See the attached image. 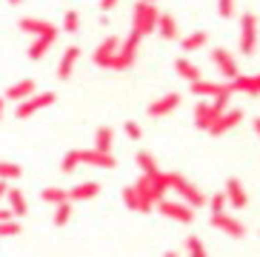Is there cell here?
I'll return each mask as SVG.
<instances>
[{
	"label": "cell",
	"instance_id": "1",
	"mask_svg": "<svg viewBox=\"0 0 260 257\" xmlns=\"http://www.w3.org/2000/svg\"><path fill=\"white\" fill-rule=\"evenodd\" d=\"M157 20H160V9L154 3H146V0H138L135 6V20H132V31L138 35H154L157 31Z\"/></svg>",
	"mask_w": 260,
	"mask_h": 257
},
{
	"label": "cell",
	"instance_id": "2",
	"mask_svg": "<svg viewBox=\"0 0 260 257\" xmlns=\"http://www.w3.org/2000/svg\"><path fill=\"white\" fill-rule=\"evenodd\" d=\"M172 191H177L180 200H186L191 209H203V206H209V197L203 195L194 183H189L183 174H177V172H172Z\"/></svg>",
	"mask_w": 260,
	"mask_h": 257
},
{
	"label": "cell",
	"instance_id": "3",
	"mask_svg": "<svg viewBox=\"0 0 260 257\" xmlns=\"http://www.w3.org/2000/svg\"><path fill=\"white\" fill-rule=\"evenodd\" d=\"M237 43H240V54H254V49H257V17L252 15V12H246L243 17H240V38H237Z\"/></svg>",
	"mask_w": 260,
	"mask_h": 257
},
{
	"label": "cell",
	"instance_id": "4",
	"mask_svg": "<svg viewBox=\"0 0 260 257\" xmlns=\"http://www.w3.org/2000/svg\"><path fill=\"white\" fill-rule=\"evenodd\" d=\"M157 212L163 214V217L175 220V223H183V226H189V223H194V209H191L189 203H177V200H166L163 197L160 203H157Z\"/></svg>",
	"mask_w": 260,
	"mask_h": 257
},
{
	"label": "cell",
	"instance_id": "5",
	"mask_svg": "<svg viewBox=\"0 0 260 257\" xmlns=\"http://www.w3.org/2000/svg\"><path fill=\"white\" fill-rule=\"evenodd\" d=\"M140 40H143V35H138V31H129V38L120 43V52H117L115 57V66L117 72H123V69H129L132 63H135V57H138V49H140Z\"/></svg>",
	"mask_w": 260,
	"mask_h": 257
},
{
	"label": "cell",
	"instance_id": "6",
	"mask_svg": "<svg viewBox=\"0 0 260 257\" xmlns=\"http://www.w3.org/2000/svg\"><path fill=\"white\" fill-rule=\"evenodd\" d=\"M54 100H57V98H54L52 91H43V94H38V91H35L31 98L20 100V106H17L15 117H17V120H26V117H31V114L40 112V109H49V106L54 103Z\"/></svg>",
	"mask_w": 260,
	"mask_h": 257
},
{
	"label": "cell",
	"instance_id": "7",
	"mask_svg": "<svg viewBox=\"0 0 260 257\" xmlns=\"http://www.w3.org/2000/svg\"><path fill=\"white\" fill-rule=\"evenodd\" d=\"M240 120H243V109H226L220 117H214L206 132L212 137H220V135H226V132H232L235 126H240Z\"/></svg>",
	"mask_w": 260,
	"mask_h": 257
},
{
	"label": "cell",
	"instance_id": "8",
	"mask_svg": "<svg viewBox=\"0 0 260 257\" xmlns=\"http://www.w3.org/2000/svg\"><path fill=\"white\" fill-rule=\"evenodd\" d=\"M120 43H123L120 38H106L103 40V43L94 49V54H92L94 66H106V69L115 66V57H117V52H120Z\"/></svg>",
	"mask_w": 260,
	"mask_h": 257
},
{
	"label": "cell",
	"instance_id": "9",
	"mask_svg": "<svg viewBox=\"0 0 260 257\" xmlns=\"http://www.w3.org/2000/svg\"><path fill=\"white\" fill-rule=\"evenodd\" d=\"M209 223H212L214 229H220L226 237H246V226L237 217L226 214V212H223V214H212V217H209Z\"/></svg>",
	"mask_w": 260,
	"mask_h": 257
},
{
	"label": "cell",
	"instance_id": "10",
	"mask_svg": "<svg viewBox=\"0 0 260 257\" xmlns=\"http://www.w3.org/2000/svg\"><path fill=\"white\" fill-rule=\"evenodd\" d=\"M180 106V94L177 91H169V94H163V98H157L154 103H149V117H166V114H172L175 109Z\"/></svg>",
	"mask_w": 260,
	"mask_h": 257
},
{
	"label": "cell",
	"instance_id": "11",
	"mask_svg": "<svg viewBox=\"0 0 260 257\" xmlns=\"http://www.w3.org/2000/svg\"><path fill=\"white\" fill-rule=\"evenodd\" d=\"M212 63L220 69V75L226 77V80H232V77L240 75V72H237V60L226 52V49H214V52H212Z\"/></svg>",
	"mask_w": 260,
	"mask_h": 257
},
{
	"label": "cell",
	"instance_id": "12",
	"mask_svg": "<svg viewBox=\"0 0 260 257\" xmlns=\"http://www.w3.org/2000/svg\"><path fill=\"white\" fill-rule=\"evenodd\" d=\"M54 40H57V29H54V26L49 31H43V35H38V38H35V43L29 46V60H40V57L52 49Z\"/></svg>",
	"mask_w": 260,
	"mask_h": 257
},
{
	"label": "cell",
	"instance_id": "13",
	"mask_svg": "<svg viewBox=\"0 0 260 257\" xmlns=\"http://www.w3.org/2000/svg\"><path fill=\"white\" fill-rule=\"evenodd\" d=\"M226 197H229L232 209H246V203H249V195H246L243 183L237 180V177H229V180H226Z\"/></svg>",
	"mask_w": 260,
	"mask_h": 257
},
{
	"label": "cell",
	"instance_id": "14",
	"mask_svg": "<svg viewBox=\"0 0 260 257\" xmlns=\"http://www.w3.org/2000/svg\"><path fill=\"white\" fill-rule=\"evenodd\" d=\"M229 89L232 91H246V94H252V98H257L260 94V75H237L229 80Z\"/></svg>",
	"mask_w": 260,
	"mask_h": 257
},
{
	"label": "cell",
	"instance_id": "15",
	"mask_svg": "<svg viewBox=\"0 0 260 257\" xmlns=\"http://www.w3.org/2000/svg\"><path fill=\"white\" fill-rule=\"evenodd\" d=\"M35 91H38V83H35L31 77H26V80H17V83H12V86H9L3 98H6V100H17V103H20V100L31 98Z\"/></svg>",
	"mask_w": 260,
	"mask_h": 257
},
{
	"label": "cell",
	"instance_id": "16",
	"mask_svg": "<svg viewBox=\"0 0 260 257\" xmlns=\"http://www.w3.org/2000/svg\"><path fill=\"white\" fill-rule=\"evenodd\" d=\"M223 89H229V83H214V80H194L191 83V94H198L200 100H209V98H217Z\"/></svg>",
	"mask_w": 260,
	"mask_h": 257
},
{
	"label": "cell",
	"instance_id": "17",
	"mask_svg": "<svg viewBox=\"0 0 260 257\" xmlns=\"http://www.w3.org/2000/svg\"><path fill=\"white\" fill-rule=\"evenodd\" d=\"M77 57H80V49H77V46H69V49L60 54V63H57V80H69Z\"/></svg>",
	"mask_w": 260,
	"mask_h": 257
},
{
	"label": "cell",
	"instance_id": "18",
	"mask_svg": "<svg viewBox=\"0 0 260 257\" xmlns=\"http://www.w3.org/2000/svg\"><path fill=\"white\" fill-rule=\"evenodd\" d=\"M83 163H89V166H98V169H115L117 160L112 157V151L89 149V151H83Z\"/></svg>",
	"mask_w": 260,
	"mask_h": 257
},
{
	"label": "cell",
	"instance_id": "19",
	"mask_svg": "<svg viewBox=\"0 0 260 257\" xmlns=\"http://www.w3.org/2000/svg\"><path fill=\"white\" fill-rule=\"evenodd\" d=\"M175 72H177V77H183L186 83H194V80L203 77V72H200L189 57H177V60H175Z\"/></svg>",
	"mask_w": 260,
	"mask_h": 257
},
{
	"label": "cell",
	"instance_id": "20",
	"mask_svg": "<svg viewBox=\"0 0 260 257\" xmlns=\"http://www.w3.org/2000/svg\"><path fill=\"white\" fill-rule=\"evenodd\" d=\"M98 191H100V186H98L94 180L77 183L75 189H69V200H72V203H80V200H92V197H98Z\"/></svg>",
	"mask_w": 260,
	"mask_h": 257
},
{
	"label": "cell",
	"instance_id": "21",
	"mask_svg": "<svg viewBox=\"0 0 260 257\" xmlns=\"http://www.w3.org/2000/svg\"><path fill=\"white\" fill-rule=\"evenodd\" d=\"M212 120H214V114H212V100H200L198 106H194V126L206 132V128L212 126Z\"/></svg>",
	"mask_w": 260,
	"mask_h": 257
},
{
	"label": "cell",
	"instance_id": "22",
	"mask_svg": "<svg viewBox=\"0 0 260 257\" xmlns=\"http://www.w3.org/2000/svg\"><path fill=\"white\" fill-rule=\"evenodd\" d=\"M157 35L163 40H175L177 38V20L169 12H160V20H157Z\"/></svg>",
	"mask_w": 260,
	"mask_h": 257
},
{
	"label": "cell",
	"instance_id": "23",
	"mask_svg": "<svg viewBox=\"0 0 260 257\" xmlns=\"http://www.w3.org/2000/svg\"><path fill=\"white\" fill-rule=\"evenodd\" d=\"M49 29H52V23L40 20V17H23V20H20V31H26L31 38H38V35H43V31H49Z\"/></svg>",
	"mask_w": 260,
	"mask_h": 257
},
{
	"label": "cell",
	"instance_id": "24",
	"mask_svg": "<svg viewBox=\"0 0 260 257\" xmlns=\"http://www.w3.org/2000/svg\"><path fill=\"white\" fill-rule=\"evenodd\" d=\"M206 43H209V35H206V31H191L189 38H183V43H180V46H183L186 54H191V52H200Z\"/></svg>",
	"mask_w": 260,
	"mask_h": 257
},
{
	"label": "cell",
	"instance_id": "25",
	"mask_svg": "<svg viewBox=\"0 0 260 257\" xmlns=\"http://www.w3.org/2000/svg\"><path fill=\"white\" fill-rule=\"evenodd\" d=\"M9 206H12V212H15V217H23L26 214V197L20 189H15V186H9V195H6Z\"/></svg>",
	"mask_w": 260,
	"mask_h": 257
},
{
	"label": "cell",
	"instance_id": "26",
	"mask_svg": "<svg viewBox=\"0 0 260 257\" xmlns=\"http://www.w3.org/2000/svg\"><path fill=\"white\" fill-rule=\"evenodd\" d=\"M112 140H115V132H112L109 126H100L98 132H94V146H92V149L112 151Z\"/></svg>",
	"mask_w": 260,
	"mask_h": 257
},
{
	"label": "cell",
	"instance_id": "27",
	"mask_svg": "<svg viewBox=\"0 0 260 257\" xmlns=\"http://www.w3.org/2000/svg\"><path fill=\"white\" fill-rule=\"evenodd\" d=\"M138 166H140V172H143V174H149V177L160 172V169H157V160H154V157H152V154H149L146 149H140V151H138Z\"/></svg>",
	"mask_w": 260,
	"mask_h": 257
},
{
	"label": "cell",
	"instance_id": "28",
	"mask_svg": "<svg viewBox=\"0 0 260 257\" xmlns=\"http://www.w3.org/2000/svg\"><path fill=\"white\" fill-rule=\"evenodd\" d=\"M69 217H72V200H63V203L54 206V217H52L54 226H66Z\"/></svg>",
	"mask_w": 260,
	"mask_h": 257
},
{
	"label": "cell",
	"instance_id": "29",
	"mask_svg": "<svg viewBox=\"0 0 260 257\" xmlns=\"http://www.w3.org/2000/svg\"><path fill=\"white\" fill-rule=\"evenodd\" d=\"M80 163H83V151H80V149H72V151H66V157H63V166H60V169H63L66 174H72L77 166H80Z\"/></svg>",
	"mask_w": 260,
	"mask_h": 257
},
{
	"label": "cell",
	"instance_id": "30",
	"mask_svg": "<svg viewBox=\"0 0 260 257\" xmlns=\"http://www.w3.org/2000/svg\"><path fill=\"white\" fill-rule=\"evenodd\" d=\"M40 197H43V203L57 206V203H63V200H69V191H63V189H54V186H49V189L40 191Z\"/></svg>",
	"mask_w": 260,
	"mask_h": 257
},
{
	"label": "cell",
	"instance_id": "31",
	"mask_svg": "<svg viewBox=\"0 0 260 257\" xmlns=\"http://www.w3.org/2000/svg\"><path fill=\"white\" fill-rule=\"evenodd\" d=\"M23 174V169L17 166V163H12V160H0V177L3 180H17Z\"/></svg>",
	"mask_w": 260,
	"mask_h": 257
},
{
	"label": "cell",
	"instance_id": "32",
	"mask_svg": "<svg viewBox=\"0 0 260 257\" xmlns=\"http://www.w3.org/2000/svg\"><path fill=\"white\" fill-rule=\"evenodd\" d=\"M226 206H229L226 191H217L214 197H209V209H212V214H223V212H226Z\"/></svg>",
	"mask_w": 260,
	"mask_h": 257
},
{
	"label": "cell",
	"instance_id": "33",
	"mask_svg": "<svg viewBox=\"0 0 260 257\" xmlns=\"http://www.w3.org/2000/svg\"><path fill=\"white\" fill-rule=\"evenodd\" d=\"M17 235H20V223L15 217L0 220V237H17Z\"/></svg>",
	"mask_w": 260,
	"mask_h": 257
},
{
	"label": "cell",
	"instance_id": "34",
	"mask_svg": "<svg viewBox=\"0 0 260 257\" xmlns=\"http://www.w3.org/2000/svg\"><path fill=\"white\" fill-rule=\"evenodd\" d=\"M77 26H80V15L77 12H66V17H63V31H77Z\"/></svg>",
	"mask_w": 260,
	"mask_h": 257
},
{
	"label": "cell",
	"instance_id": "35",
	"mask_svg": "<svg viewBox=\"0 0 260 257\" xmlns=\"http://www.w3.org/2000/svg\"><path fill=\"white\" fill-rule=\"evenodd\" d=\"M186 251H189V254H203L206 249H203V243H200L194 235H189L186 237Z\"/></svg>",
	"mask_w": 260,
	"mask_h": 257
},
{
	"label": "cell",
	"instance_id": "36",
	"mask_svg": "<svg viewBox=\"0 0 260 257\" xmlns=\"http://www.w3.org/2000/svg\"><path fill=\"white\" fill-rule=\"evenodd\" d=\"M217 12H220V17H232V12H235V0H217Z\"/></svg>",
	"mask_w": 260,
	"mask_h": 257
},
{
	"label": "cell",
	"instance_id": "37",
	"mask_svg": "<svg viewBox=\"0 0 260 257\" xmlns=\"http://www.w3.org/2000/svg\"><path fill=\"white\" fill-rule=\"evenodd\" d=\"M123 126H126V135H129L132 140H140V135H143V132H140V126H138L135 120H126Z\"/></svg>",
	"mask_w": 260,
	"mask_h": 257
},
{
	"label": "cell",
	"instance_id": "38",
	"mask_svg": "<svg viewBox=\"0 0 260 257\" xmlns=\"http://www.w3.org/2000/svg\"><path fill=\"white\" fill-rule=\"evenodd\" d=\"M117 3H120V0H100V9H103V12H112Z\"/></svg>",
	"mask_w": 260,
	"mask_h": 257
},
{
	"label": "cell",
	"instance_id": "39",
	"mask_svg": "<svg viewBox=\"0 0 260 257\" xmlns=\"http://www.w3.org/2000/svg\"><path fill=\"white\" fill-rule=\"evenodd\" d=\"M9 186H12V180H3V177H0V200L9 195Z\"/></svg>",
	"mask_w": 260,
	"mask_h": 257
},
{
	"label": "cell",
	"instance_id": "40",
	"mask_svg": "<svg viewBox=\"0 0 260 257\" xmlns=\"http://www.w3.org/2000/svg\"><path fill=\"white\" fill-rule=\"evenodd\" d=\"M9 217H15V212H12V206H9V209H0V220H9Z\"/></svg>",
	"mask_w": 260,
	"mask_h": 257
},
{
	"label": "cell",
	"instance_id": "41",
	"mask_svg": "<svg viewBox=\"0 0 260 257\" xmlns=\"http://www.w3.org/2000/svg\"><path fill=\"white\" fill-rule=\"evenodd\" d=\"M252 126H254V135L260 137V117H254V123H252Z\"/></svg>",
	"mask_w": 260,
	"mask_h": 257
},
{
	"label": "cell",
	"instance_id": "42",
	"mask_svg": "<svg viewBox=\"0 0 260 257\" xmlns=\"http://www.w3.org/2000/svg\"><path fill=\"white\" fill-rule=\"evenodd\" d=\"M9 3H12V6H20V3H23V0H9Z\"/></svg>",
	"mask_w": 260,
	"mask_h": 257
},
{
	"label": "cell",
	"instance_id": "43",
	"mask_svg": "<svg viewBox=\"0 0 260 257\" xmlns=\"http://www.w3.org/2000/svg\"><path fill=\"white\" fill-rule=\"evenodd\" d=\"M3 100H6V98H0V117H3Z\"/></svg>",
	"mask_w": 260,
	"mask_h": 257
},
{
	"label": "cell",
	"instance_id": "44",
	"mask_svg": "<svg viewBox=\"0 0 260 257\" xmlns=\"http://www.w3.org/2000/svg\"><path fill=\"white\" fill-rule=\"evenodd\" d=\"M146 3H157V0H146Z\"/></svg>",
	"mask_w": 260,
	"mask_h": 257
}]
</instances>
